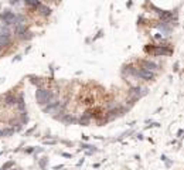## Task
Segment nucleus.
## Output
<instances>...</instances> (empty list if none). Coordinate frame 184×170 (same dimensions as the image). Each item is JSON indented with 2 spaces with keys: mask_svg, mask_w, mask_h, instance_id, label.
<instances>
[{
  "mask_svg": "<svg viewBox=\"0 0 184 170\" xmlns=\"http://www.w3.org/2000/svg\"><path fill=\"white\" fill-rule=\"evenodd\" d=\"M2 20H3V23L6 24V26H11V24L17 26V24H23L24 17L21 16V14H16V13H13V11L6 10L2 14Z\"/></svg>",
  "mask_w": 184,
  "mask_h": 170,
  "instance_id": "nucleus-1",
  "label": "nucleus"
},
{
  "mask_svg": "<svg viewBox=\"0 0 184 170\" xmlns=\"http://www.w3.org/2000/svg\"><path fill=\"white\" fill-rule=\"evenodd\" d=\"M36 98H37V102L40 103V105H47L51 101H54V94L50 89L38 88L36 92Z\"/></svg>",
  "mask_w": 184,
  "mask_h": 170,
  "instance_id": "nucleus-2",
  "label": "nucleus"
},
{
  "mask_svg": "<svg viewBox=\"0 0 184 170\" xmlns=\"http://www.w3.org/2000/svg\"><path fill=\"white\" fill-rule=\"evenodd\" d=\"M135 77L140 78V80H144V81H150L154 78V72L153 71H149V70H143V68H136Z\"/></svg>",
  "mask_w": 184,
  "mask_h": 170,
  "instance_id": "nucleus-3",
  "label": "nucleus"
},
{
  "mask_svg": "<svg viewBox=\"0 0 184 170\" xmlns=\"http://www.w3.org/2000/svg\"><path fill=\"white\" fill-rule=\"evenodd\" d=\"M140 64H142V68H143V70H149V71H156V70H159V65H157L156 63H153V61L143 60V61H140Z\"/></svg>",
  "mask_w": 184,
  "mask_h": 170,
  "instance_id": "nucleus-4",
  "label": "nucleus"
},
{
  "mask_svg": "<svg viewBox=\"0 0 184 170\" xmlns=\"http://www.w3.org/2000/svg\"><path fill=\"white\" fill-rule=\"evenodd\" d=\"M142 91V88L140 87H136V88H132L131 91H129V95L131 97H133V101H136V99H139V98L143 95V92H140Z\"/></svg>",
  "mask_w": 184,
  "mask_h": 170,
  "instance_id": "nucleus-5",
  "label": "nucleus"
},
{
  "mask_svg": "<svg viewBox=\"0 0 184 170\" xmlns=\"http://www.w3.org/2000/svg\"><path fill=\"white\" fill-rule=\"evenodd\" d=\"M16 102H17V98L14 97L13 94H9V95L4 97V103L6 105H16Z\"/></svg>",
  "mask_w": 184,
  "mask_h": 170,
  "instance_id": "nucleus-6",
  "label": "nucleus"
},
{
  "mask_svg": "<svg viewBox=\"0 0 184 170\" xmlns=\"http://www.w3.org/2000/svg\"><path fill=\"white\" fill-rule=\"evenodd\" d=\"M10 44V36H0V50Z\"/></svg>",
  "mask_w": 184,
  "mask_h": 170,
  "instance_id": "nucleus-7",
  "label": "nucleus"
},
{
  "mask_svg": "<svg viewBox=\"0 0 184 170\" xmlns=\"http://www.w3.org/2000/svg\"><path fill=\"white\" fill-rule=\"evenodd\" d=\"M37 10H38V11H41V13H43L44 16H50V13H51V9H50V7H47V6H44L43 3H41L40 6L37 7Z\"/></svg>",
  "mask_w": 184,
  "mask_h": 170,
  "instance_id": "nucleus-8",
  "label": "nucleus"
},
{
  "mask_svg": "<svg viewBox=\"0 0 184 170\" xmlns=\"http://www.w3.org/2000/svg\"><path fill=\"white\" fill-rule=\"evenodd\" d=\"M61 120H62L64 124H72V122H75V118L70 116V115H65L64 118H61Z\"/></svg>",
  "mask_w": 184,
  "mask_h": 170,
  "instance_id": "nucleus-9",
  "label": "nucleus"
},
{
  "mask_svg": "<svg viewBox=\"0 0 184 170\" xmlns=\"http://www.w3.org/2000/svg\"><path fill=\"white\" fill-rule=\"evenodd\" d=\"M89 119H91V118L88 116V115H84V116L79 119V124L81 125H88V124H89Z\"/></svg>",
  "mask_w": 184,
  "mask_h": 170,
  "instance_id": "nucleus-10",
  "label": "nucleus"
},
{
  "mask_svg": "<svg viewBox=\"0 0 184 170\" xmlns=\"http://www.w3.org/2000/svg\"><path fill=\"white\" fill-rule=\"evenodd\" d=\"M13 130L11 129H7V130H4V129H0V136H7V135H10Z\"/></svg>",
  "mask_w": 184,
  "mask_h": 170,
  "instance_id": "nucleus-11",
  "label": "nucleus"
},
{
  "mask_svg": "<svg viewBox=\"0 0 184 170\" xmlns=\"http://www.w3.org/2000/svg\"><path fill=\"white\" fill-rule=\"evenodd\" d=\"M31 78H33V80H31V82L37 84V85L40 87V85H41V81H40V78H36V77H31Z\"/></svg>",
  "mask_w": 184,
  "mask_h": 170,
  "instance_id": "nucleus-12",
  "label": "nucleus"
},
{
  "mask_svg": "<svg viewBox=\"0 0 184 170\" xmlns=\"http://www.w3.org/2000/svg\"><path fill=\"white\" fill-rule=\"evenodd\" d=\"M47 162H48V159H43L40 162V166L43 167V169H45V164H47Z\"/></svg>",
  "mask_w": 184,
  "mask_h": 170,
  "instance_id": "nucleus-13",
  "label": "nucleus"
},
{
  "mask_svg": "<svg viewBox=\"0 0 184 170\" xmlns=\"http://www.w3.org/2000/svg\"><path fill=\"white\" fill-rule=\"evenodd\" d=\"M11 166H13V162H9V163H6L3 167H2V169H3V170H7L9 167H11Z\"/></svg>",
  "mask_w": 184,
  "mask_h": 170,
  "instance_id": "nucleus-14",
  "label": "nucleus"
},
{
  "mask_svg": "<svg viewBox=\"0 0 184 170\" xmlns=\"http://www.w3.org/2000/svg\"><path fill=\"white\" fill-rule=\"evenodd\" d=\"M11 170H17V169H11Z\"/></svg>",
  "mask_w": 184,
  "mask_h": 170,
  "instance_id": "nucleus-15",
  "label": "nucleus"
}]
</instances>
